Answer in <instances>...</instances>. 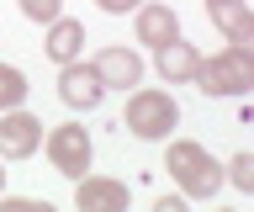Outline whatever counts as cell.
Masks as SVG:
<instances>
[{"instance_id": "1", "label": "cell", "mask_w": 254, "mask_h": 212, "mask_svg": "<svg viewBox=\"0 0 254 212\" xmlns=\"http://www.w3.org/2000/svg\"><path fill=\"white\" fill-rule=\"evenodd\" d=\"M164 170H170V180L180 186V196H190V202H212V196L222 191V164L212 159L201 143H190V138H175L170 143Z\"/></svg>"}, {"instance_id": "2", "label": "cell", "mask_w": 254, "mask_h": 212, "mask_svg": "<svg viewBox=\"0 0 254 212\" xmlns=\"http://www.w3.org/2000/svg\"><path fill=\"white\" fill-rule=\"evenodd\" d=\"M190 85H196L201 96H244L254 85V48L249 43H228L222 53H212V59L196 64Z\"/></svg>"}, {"instance_id": "3", "label": "cell", "mask_w": 254, "mask_h": 212, "mask_svg": "<svg viewBox=\"0 0 254 212\" xmlns=\"http://www.w3.org/2000/svg\"><path fill=\"white\" fill-rule=\"evenodd\" d=\"M175 122H180V106H175L170 90H132L127 96V112H122V128L143 143H159V138H170Z\"/></svg>"}, {"instance_id": "4", "label": "cell", "mask_w": 254, "mask_h": 212, "mask_svg": "<svg viewBox=\"0 0 254 212\" xmlns=\"http://www.w3.org/2000/svg\"><path fill=\"white\" fill-rule=\"evenodd\" d=\"M43 148H48V164L59 170V175L79 180L85 170H90V133L79 128V122H59V128H48L43 133Z\"/></svg>"}, {"instance_id": "5", "label": "cell", "mask_w": 254, "mask_h": 212, "mask_svg": "<svg viewBox=\"0 0 254 212\" xmlns=\"http://www.w3.org/2000/svg\"><path fill=\"white\" fill-rule=\"evenodd\" d=\"M37 148H43V117L21 112V106L0 112V159H32Z\"/></svg>"}, {"instance_id": "6", "label": "cell", "mask_w": 254, "mask_h": 212, "mask_svg": "<svg viewBox=\"0 0 254 212\" xmlns=\"http://www.w3.org/2000/svg\"><path fill=\"white\" fill-rule=\"evenodd\" d=\"M59 101L64 106H74V112H95L101 101H106V85L95 74L90 64H59Z\"/></svg>"}, {"instance_id": "7", "label": "cell", "mask_w": 254, "mask_h": 212, "mask_svg": "<svg viewBox=\"0 0 254 212\" xmlns=\"http://www.w3.org/2000/svg\"><path fill=\"white\" fill-rule=\"evenodd\" d=\"M74 207L79 212H127V186L111 175H79Z\"/></svg>"}, {"instance_id": "8", "label": "cell", "mask_w": 254, "mask_h": 212, "mask_svg": "<svg viewBox=\"0 0 254 212\" xmlns=\"http://www.w3.org/2000/svg\"><path fill=\"white\" fill-rule=\"evenodd\" d=\"M196 64H201V53H196V43H186V37H170L164 48H154V69H159L164 85H190Z\"/></svg>"}, {"instance_id": "9", "label": "cell", "mask_w": 254, "mask_h": 212, "mask_svg": "<svg viewBox=\"0 0 254 212\" xmlns=\"http://www.w3.org/2000/svg\"><path fill=\"white\" fill-rule=\"evenodd\" d=\"M206 16L228 43H254V11L249 0H206Z\"/></svg>"}, {"instance_id": "10", "label": "cell", "mask_w": 254, "mask_h": 212, "mask_svg": "<svg viewBox=\"0 0 254 212\" xmlns=\"http://www.w3.org/2000/svg\"><path fill=\"white\" fill-rule=\"evenodd\" d=\"M90 69L101 74V85H117V90H127V85L143 80V59H138L132 48H101Z\"/></svg>"}, {"instance_id": "11", "label": "cell", "mask_w": 254, "mask_h": 212, "mask_svg": "<svg viewBox=\"0 0 254 212\" xmlns=\"http://www.w3.org/2000/svg\"><path fill=\"white\" fill-rule=\"evenodd\" d=\"M48 59L53 64H74V59H85V21L74 16H53L48 21Z\"/></svg>"}, {"instance_id": "12", "label": "cell", "mask_w": 254, "mask_h": 212, "mask_svg": "<svg viewBox=\"0 0 254 212\" xmlns=\"http://www.w3.org/2000/svg\"><path fill=\"white\" fill-rule=\"evenodd\" d=\"M132 16H138L132 21V27H138V43H148V48H164L170 37H180V16H175L170 5H148V0H143Z\"/></svg>"}, {"instance_id": "13", "label": "cell", "mask_w": 254, "mask_h": 212, "mask_svg": "<svg viewBox=\"0 0 254 212\" xmlns=\"http://www.w3.org/2000/svg\"><path fill=\"white\" fill-rule=\"evenodd\" d=\"M27 74H21V69L16 64H0V112H11V106H21V101H27Z\"/></svg>"}, {"instance_id": "14", "label": "cell", "mask_w": 254, "mask_h": 212, "mask_svg": "<svg viewBox=\"0 0 254 212\" xmlns=\"http://www.w3.org/2000/svg\"><path fill=\"white\" fill-rule=\"evenodd\" d=\"M222 180H233L238 191H254V154H233L228 170H222Z\"/></svg>"}, {"instance_id": "15", "label": "cell", "mask_w": 254, "mask_h": 212, "mask_svg": "<svg viewBox=\"0 0 254 212\" xmlns=\"http://www.w3.org/2000/svg\"><path fill=\"white\" fill-rule=\"evenodd\" d=\"M16 5H21V16L27 21H53V16H64V0H16Z\"/></svg>"}, {"instance_id": "16", "label": "cell", "mask_w": 254, "mask_h": 212, "mask_svg": "<svg viewBox=\"0 0 254 212\" xmlns=\"http://www.w3.org/2000/svg\"><path fill=\"white\" fill-rule=\"evenodd\" d=\"M95 5H101L106 16H127V11H138L143 0H95Z\"/></svg>"}, {"instance_id": "17", "label": "cell", "mask_w": 254, "mask_h": 212, "mask_svg": "<svg viewBox=\"0 0 254 212\" xmlns=\"http://www.w3.org/2000/svg\"><path fill=\"white\" fill-rule=\"evenodd\" d=\"M5 212H48V202H32V196H21V202H5Z\"/></svg>"}, {"instance_id": "18", "label": "cell", "mask_w": 254, "mask_h": 212, "mask_svg": "<svg viewBox=\"0 0 254 212\" xmlns=\"http://www.w3.org/2000/svg\"><path fill=\"white\" fill-rule=\"evenodd\" d=\"M0 191H5V170H0Z\"/></svg>"}]
</instances>
